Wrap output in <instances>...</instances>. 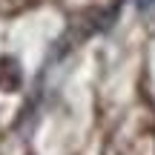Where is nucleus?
<instances>
[{
  "mask_svg": "<svg viewBox=\"0 0 155 155\" xmlns=\"http://www.w3.org/2000/svg\"><path fill=\"white\" fill-rule=\"evenodd\" d=\"M0 89L17 92L20 89V66L15 58H0Z\"/></svg>",
  "mask_w": 155,
  "mask_h": 155,
  "instance_id": "1",
  "label": "nucleus"
}]
</instances>
